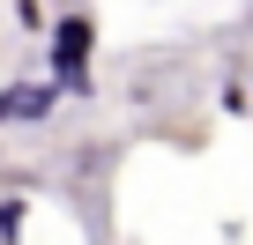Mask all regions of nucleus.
I'll use <instances>...</instances> for the list:
<instances>
[{
	"mask_svg": "<svg viewBox=\"0 0 253 245\" xmlns=\"http://www.w3.org/2000/svg\"><path fill=\"white\" fill-rule=\"evenodd\" d=\"M45 82L60 97H89L97 89V23L82 8H60L45 23Z\"/></svg>",
	"mask_w": 253,
	"mask_h": 245,
	"instance_id": "nucleus-1",
	"label": "nucleus"
},
{
	"mask_svg": "<svg viewBox=\"0 0 253 245\" xmlns=\"http://www.w3.org/2000/svg\"><path fill=\"white\" fill-rule=\"evenodd\" d=\"M67 97L52 82H0V127H45Z\"/></svg>",
	"mask_w": 253,
	"mask_h": 245,
	"instance_id": "nucleus-2",
	"label": "nucleus"
},
{
	"mask_svg": "<svg viewBox=\"0 0 253 245\" xmlns=\"http://www.w3.org/2000/svg\"><path fill=\"white\" fill-rule=\"evenodd\" d=\"M23 223H30V201L23 193H0V245H23Z\"/></svg>",
	"mask_w": 253,
	"mask_h": 245,
	"instance_id": "nucleus-3",
	"label": "nucleus"
},
{
	"mask_svg": "<svg viewBox=\"0 0 253 245\" xmlns=\"http://www.w3.org/2000/svg\"><path fill=\"white\" fill-rule=\"evenodd\" d=\"M216 104H223V111H231V119H246V89H238V74H231V82H223V89H216Z\"/></svg>",
	"mask_w": 253,
	"mask_h": 245,
	"instance_id": "nucleus-4",
	"label": "nucleus"
}]
</instances>
